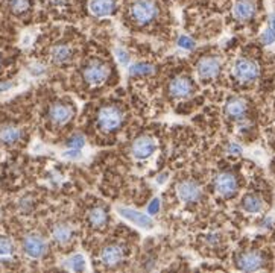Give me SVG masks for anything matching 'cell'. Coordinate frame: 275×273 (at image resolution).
Here are the masks:
<instances>
[{"label": "cell", "instance_id": "2e32d148", "mask_svg": "<svg viewBox=\"0 0 275 273\" xmlns=\"http://www.w3.org/2000/svg\"><path fill=\"white\" fill-rule=\"evenodd\" d=\"M255 14V3L252 0H239L233 6V15L239 22H248Z\"/></svg>", "mask_w": 275, "mask_h": 273}, {"label": "cell", "instance_id": "e0dca14e", "mask_svg": "<svg viewBox=\"0 0 275 273\" xmlns=\"http://www.w3.org/2000/svg\"><path fill=\"white\" fill-rule=\"evenodd\" d=\"M88 9L94 17H108L116 9V0H90Z\"/></svg>", "mask_w": 275, "mask_h": 273}, {"label": "cell", "instance_id": "6da1fadb", "mask_svg": "<svg viewBox=\"0 0 275 273\" xmlns=\"http://www.w3.org/2000/svg\"><path fill=\"white\" fill-rule=\"evenodd\" d=\"M157 12H158V9H157L152 0H135L129 6L131 18L139 25H146L152 22L157 17Z\"/></svg>", "mask_w": 275, "mask_h": 273}, {"label": "cell", "instance_id": "44dd1931", "mask_svg": "<svg viewBox=\"0 0 275 273\" xmlns=\"http://www.w3.org/2000/svg\"><path fill=\"white\" fill-rule=\"evenodd\" d=\"M52 237H53V240L56 243L67 244L72 240V237H73V229L67 223H60V225H56L52 229Z\"/></svg>", "mask_w": 275, "mask_h": 273}, {"label": "cell", "instance_id": "4fadbf2b", "mask_svg": "<svg viewBox=\"0 0 275 273\" xmlns=\"http://www.w3.org/2000/svg\"><path fill=\"white\" fill-rule=\"evenodd\" d=\"M72 117H73V109L66 103H55L49 109V120L58 126L69 123L72 120Z\"/></svg>", "mask_w": 275, "mask_h": 273}, {"label": "cell", "instance_id": "7c38bea8", "mask_svg": "<svg viewBox=\"0 0 275 273\" xmlns=\"http://www.w3.org/2000/svg\"><path fill=\"white\" fill-rule=\"evenodd\" d=\"M236 264H237V269L242 272H255L263 267L265 261L263 257L257 252H245L237 258Z\"/></svg>", "mask_w": 275, "mask_h": 273}, {"label": "cell", "instance_id": "f1b7e54d", "mask_svg": "<svg viewBox=\"0 0 275 273\" xmlns=\"http://www.w3.org/2000/svg\"><path fill=\"white\" fill-rule=\"evenodd\" d=\"M195 46H196L195 40H193V38H190V36H187V35H181L178 38V47H181L184 50H193Z\"/></svg>", "mask_w": 275, "mask_h": 273}, {"label": "cell", "instance_id": "d6986e66", "mask_svg": "<svg viewBox=\"0 0 275 273\" xmlns=\"http://www.w3.org/2000/svg\"><path fill=\"white\" fill-rule=\"evenodd\" d=\"M88 223L91 228L94 229H102L107 226L108 223V212L101 208V206H96L88 212Z\"/></svg>", "mask_w": 275, "mask_h": 273}, {"label": "cell", "instance_id": "9c48e42d", "mask_svg": "<svg viewBox=\"0 0 275 273\" xmlns=\"http://www.w3.org/2000/svg\"><path fill=\"white\" fill-rule=\"evenodd\" d=\"M178 198L186 204H195L202 198V188L195 181H183L176 188Z\"/></svg>", "mask_w": 275, "mask_h": 273}, {"label": "cell", "instance_id": "f546056e", "mask_svg": "<svg viewBox=\"0 0 275 273\" xmlns=\"http://www.w3.org/2000/svg\"><path fill=\"white\" fill-rule=\"evenodd\" d=\"M116 58H117V61H119V63L123 66V67L129 66L131 56H129V53H128L125 49H122V47H117V49H116Z\"/></svg>", "mask_w": 275, "mask_h": 273}, {"label": "cell", "instance_id": "4dcf8cb0", "mask_svg": "<svg viewBox=\"0 0 275 273\" xmlns=\"http://www.w3.org/2000/svg\"><path fill=\"white\" fill-rule=\"evenodd\" d=\"M64 157L66 158H70V160H79L82 157V152L81 149H69L67 152H64Z\"/></svg>", "mask_w": 275, "mask_h": 273}, {"label": "cell", "instance_id": "8992f818", "mask_svg": "<svg viewBox=\"0 0 275 273\" xmlns=\"http://www.w3.org/2000/svg\"><path fill=\"white\" fill-rule=\"evenodd\" d=\"M221 60L216 56H205L202 60H199V63L196 64V73L204 81H210L214 79L216 76L221 71Z\"/></svg>", "mask_w": 275, "mask_h": 273}, {"label": "cell", "instance_id": "1f68e13d", "mask_svg": "<svg viewBox=\"0 0 275 273\" xmlns=\"http://www.w3.org/2000/svg\"><path fill=\"white\" fill-rule=\"evenodd\" d=\"M158 211H160V201L158 199L151 201V204L148 205V214H149V216H155Z\"/></svg>", "mask_w": 275, "mask_h": 273}, {"label": "cell", "instance_id": "52a82bcc", "mask_svg": "<svg viewBox=\"0 0 275 273\" xmlns=\"http://www.w3.org/2000/svg\"><path fill=\"white\" fill-rule=\"evenodd\" d=\"M117 212H119L123 219H126L128 222L134 223L135 226H139V228H142V229H152L154 225H155L149 214L140 212V211L132 209V208L119 206V208H117Z\"/></svg>", "mask_w": 275, "mask_h": 273}, {"label": "cell", "instance_id": "7402d4cb", "mask_svg": "<svg viewBox=\"0 0 275 273\" xmlns=\"http://www.w3.org/2000/svg\"><path fill=\"white\" fill-rule=\"evenodd\" d=\"M50 58L55 64H66L72 60V50L69 46H55L50 52Z\"/></svg>", "mask_w": 275, "mask_h": 273}, {"label": "cell", "instance_id": "ffe728a7", "mask_svg": "<svg viewBox=\"0 0 275 273\" xmlns=\"http://www.w3.org/2000/svg\"><path fill=\"white\" fill-rule=\"evenodd\" d=\"M22 138V129L14 125H5L0 128V141L3 144H14Z\"/></svg>", "mask_w": 275, "mask_h": 273}, {"label": "cell", "instance_id": "e575fe53", "mask_svg": "<svg viewBox=\"0 0 275 273\" xmlns=\"http://www.w3.org/2000/svg\"><path fill=\"white\" fill-rule=\"evenodd\" d=\"M167 181V173H164V174H160L158 176V179H157V182L158 184H164Z\"/></svg>", "mask_w": 275, "mask_h": 273}, {"label": "cell", "instance_id": "9a60e30c", "mask_svg": "<svg viewBox=\"0 0 275 273\" xmlns=\"http://www.w3.org/2000/svg\"><path fill=\"white\" fill-rule=\"evenodd\" d=\"M246 111H248V103L242 97H231L225 105V114L234 120L243 119Z\"/></svg>", "mask_w": 275, "mask_h": 273}, {"label": "cell", "instance_id": "836d02e7", "mask_svg": "<svg viewBox=\"0 0 275 273\" xmlns=\"http://www.w3.org/2000/svg\"><path fill=\"white\" fill-rule=\"evenodd\" d=\"M269 28L275 31V12H272L269 17Z\"/></svg>", "mask_w": 275, "mask_h": 273}, {"label": "cell", "instance_id": "484cf974", "mask_svg": "<svg viewBox=\"0 0 275 273\" xmlns=\"http://www.w3.org/2000/svg\"><path fill=\"white\" fill-rule=\"evenodd\" d=\"M67 146L72 147V149H82L85 146V138H84V135L81 134H75L72 135L69 141H67Z\"/></svg>", "mask_w": 275, "mask_h": 273}, {"label": "cell", "instance_id": "277c9868", "mask_svg": "<svg viewBox=\"0 0 275 273\" xmlns=\"http://www.w3.org/2000/svg\"><path fill=\"white\" fill-rule=\"evenodd\" d=\"M82 76L84 79L91 84V85H99L102 82H105L110 76V67L102 63V61H97V60H93L90 61L85 67H84V71H82Z\"/></svg>", "mask_w": 275, "mask_h": 273}, {"label": "cell", "instance_id": "30bf717a", "mask_svg": "<svg viewBox=\"0 0 275 273\" xmlns=\"http://www.w3.org/2000/svg\"><path fill=\"white\" fill-rule=\"evenodd\" d=\"M214 188L224 198L233 196V194L237 191V179H236L233 173H228V171L219 173L214 179Z\"/></svg>", "mask_w": 275, "mask_h": 273}, {"label": "cell", "instance_id": "83f0119b", "mask_svg": "<svg viewBox=\"0 0 275 273\" xmlns=\"http://www.w3.org/2000/svg\"><path fill=\"white\" fill-rule=\"evenodd\" d=\"M260 41H262V44H265V46L274 44V43H275V31L271 29V28L265 29V31L262 32V35H260Z\"/></svg>", "mask_w": 275, "mask_h": 273}, {"label": "cell", "instance_id": "7a4b0ae2", "mask_svg": "<svg viewBox=\"0 0 275 273\" xmlns=\"http://www.w3.org/2000/svg\"><path fill=\"white\" fill-rule=\"evenodd\" d=\"M123 114L116 106H104L97 112V126L105 132H113L122 125Z\"/></svg>", "mask_w": 275, "mask_h": 273}, {"label": "cell", "instance_id": "5b68a950", "mask_svg": "<svg viewBox=\"0 0 275 273\" xmlns=\"http://www.w3.org/2000/svg\"><path fill=\"white\" fill-rule=\"evenodd\" d=\"M23 252L29 258H41L47 252V243L43 237L37 236V234H29L23 239Z\"/></svg>", "mask_w": 275, "mask_h": 273}, {"label": "cell", "instance_id": "5bb4252c", "mask_svg": "<svg viewBox=\"0 0 275 273\" xmlns=\"http://www.w3.org/2000/svg\"><path fill=\"white\" fill-rule=\"evenodd\" d=\"M125 258V249L120 244H110L101 250V261L105 266H117Z\"/></svg>", "mask_w": 275, "mask_h": 273}, {"label": "cell", "instance_id": "603a6c76", "mask_svg": "<svg viewBox=\"0 0 275 273\" xmlns=\"http://www.w3.org/2000/svg\"><path fill=\"white\" fill-rule=\"evenodd\" d=\"M85 266H87L85 258H84V255H81V253H75V255L69 257L63 264L64 269L72 270V272H84Z\"/></svg>", "mask_w": 275, "mask_h": 273}, {"label": "cell", "instance_id": "cb8c5ba5", "mask_svg": "<svg viewBox=\"0 0 275 273\" xmlns=\"http://www.w3.org/2000/svg\"><path fill=\"white\" fill-rule=\"evenodd\" d=\"M154 73V67L149 63H137L129 67V74L132 77H143L151 76Z\"/></svg>", "mask_w": 275, "mask_h": 273}, {"label": "cell", "instance_id": "d4e9b609", "mask_svg": "<svg viewBox=\"0 0 275 273\" xmlns=\"http://www.w3.org/2000/svg\"><path fill=\"white\" fill-rule=\"evenodd\" d=\"M14 250L12 241L8 237H0V258L9 257Z\"/></svg>", "mask_w": 275, "mask_h": 273}, {"label": "cell", "instance_id": "3957f363", "mask_svg": "<svg viewBox=\"0 0 275 273\" xmlns=\"http://www.w3.org/2000/svg\"><path fill=\"white\" fill-rule=\"evenodd\" d=\"M233 74L239 82H252L259 77L260 67L255 61L242 58V60L236 61V64L233 67Z\"/></svg>", "mask_w": 275, "mask_h": 273}, {"label": "cell", "instance_id": "d590c367", "mask_svg": "<svg viewBox=\"0 0 275 273\" xmlns=\"http://www.w3.org/2000/svg\"><path fill=\"white\" fill-rule=\"evenodd\" d=\"M12 87V84H0V93H2V91H6V90H9Z\"/></svg>", "mask_w": 275, "mask_h": 273}, {"label": "cell", "instance_id": "8fae6325", "mask_svg": "<svg viewBox=\"0 0 275 273\" xmlns=\"http://www.w3.org/2000/svg\"><path fill=\"white\" fill-rule=\"evenodd\" d=\"M169 93L176 97V99H186L193 94V84L189 77L186 76H178L170 81L169 84Z\"/></svg>", "mask_w": 275, "mask_h": 273}, {"label": "cell", "instance_id": "d6a6232c", "mask_svg": "<svg viewBox=\"0 0 275 273\" xmlns=\"http://www.w3.org/2000/svg\"><path fill=\"white\" fill-rule=\"evenodd\" d=\"M227 152H228L230 155H240V153H242V147H240V144H237V143H231V144H228Z\"/></svg>", "mask_w": 275, "mask_h": 273}, {"label": "cell", "instance_id": "ba28073f", "mask_svg": "<svg viewBox=\"0 0 275 273\" xmlns=\"http://www.w3.org/2000/svg\"><path fill=\"white\" fill-rule=\"evenodd\" d=\"M157 150V141L149 135L139 136L131 147V153L135 160H146Z\"/></svg>", "mask_w": 275, "mask_h": 273}, {"label": "cell", "instance_id": "4316f807", "mask_svg": "<svg viewBox=\"0 0 275 273\" xmlns=\"http://www.w3.org/2000/svg\"><path fill=\"white\" fill-rule=\"evenodd\" d=\"M9 6L14 12L22 14L25 11H28L29 8V0H9Z\"/></svg>", "mask_w": 275, "mask_h": 273}, {"label": "cell", "instance_id": "ac0fdd59", "mask_svg": "<svg viewBox=\"0 0 275 273\" xmlns=\"http://www.w3.org/2000/svg\"><path fill=\"white\" fill-rule=\"evenodd\" d=\"M242 208L249 214H259V212L263 211L265 204H263V199L259 196V194L249 193L242 199Z\"/></svg>", "mask_w": 275, "mask_h": 273}]
</instances>
